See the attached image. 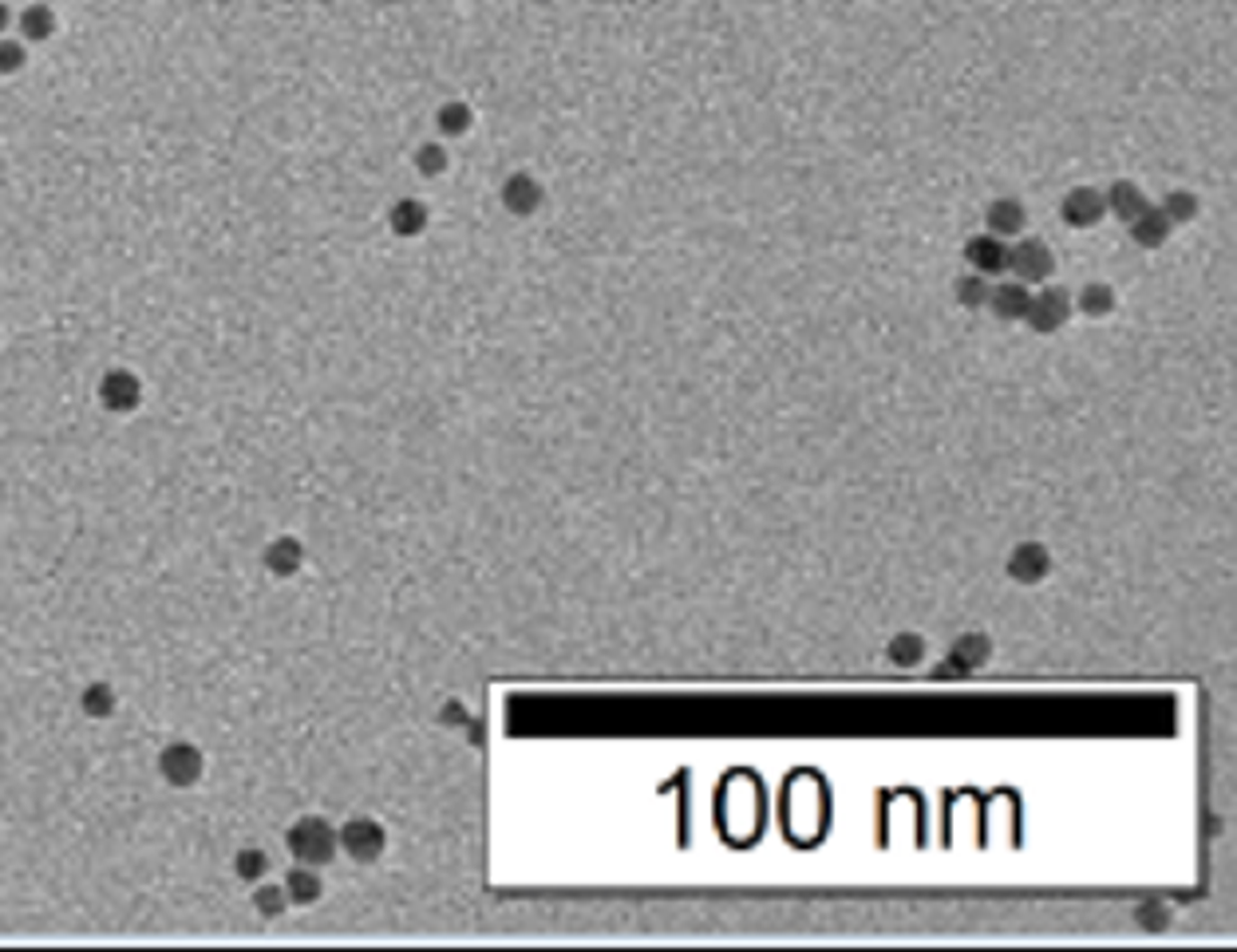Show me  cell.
<instances>
[{"instance_id":"cell-5","label":"cell","mask_w":1237,"mask_h":952,"mask_svg":"<svg viewBox=\"0 0 1237 952\" xmlns=\"http://www.w3.org/2000/svg\"><path fill=\"white\" fill-rule=\"evenodd\" d=\"M100 404L115 412V416H127L143 404V380L131 372V368H108L100 376Z\"/></svg>"},{"instance_id":"cell-26","label":"cell","mask_w":1237,"mask_h":952,"mask_svg":"<svg viewBox=\"0 0 1237 952\" xmlns=\"http://www.w3.org/2000/svg\"><path fill=\"white\" fill-rule=\"evenodd\" d=\"M1158 210H1162L1166 217H1170V221H1174V225H1178V221H1190V217H1194L1198 202H1194V194H1186V190H1174V194H1166V202H1162Z\"/></svg>"},{"instance_id":"cell-23","label":"cell","mask_w":1237,"mask_h":952,"mask_svg":"<svg viewBox=\"0 0 1237 952\" xmlns=\"http://www.w3.org/2000/svg\"><path fill=\"white\" fill-rule=\"evenodd\" d=\"M1080 309H1083L1087 317H1107V313L1115 309V293H1111V285H1103V281L1083 285V293H1080Z\"/></svg>"},{"instance_id":"cell-18","label":"cell","mask_w":1237,"mask_h":952,"mask_svg":"<svg viewBox=\"0 0 1237 952\" xmlns=\"http://www.w3.org/2000/svg\"><path fill=\"white\" fill-rule=\"evenodd\" d=\"M388 221H392V229H396L400 237H416V233H424V225H428V206L416 202V198H404V202L392 206Z\"/></svg>"},{"instance_id":"cell-3","label":"cell","mask_w":1237,"mask_h":952,"mask_svg":"<svg viewBox=\"0 0 1237 952\" xmlns=\"http://www.w3.org/2000/svg\"><path fill=\"white\" fill-rule=\"evenodd\" d=\"M337 846L344 849L352 861L372 865V861L384 853V846H388V834H384V826H380L376 818H348L337 830Z\"/></svg>"},{"instance_id":"cell-22","label":"cell","mask_w":1237,"mask_h":952,"mask_svg":"<svg viewBox=\"0 0 1237 952\" xmlns=\"http://www.w3.org/2000/svg\"><path fill=\"white\" fill-rule=\"evenodd\" d=\"M52 28H56V16L44 4H32V8L20 12V36L24 40H48Z\"/></svg>"},{"instance_id":"cell-1","label":"cell","mask_w":1237,"mask_h":952,"mask_svg":"<svg viewBox=\"0 0 1237 952\" xmlns=\"http://www.w3.org/2000/svg\"><path fill=\"white\" fill-rule=\"evenodd\" d=\"M285 846L293 853V861H301V865H329L333 857H337V830L325 822V818H317V814H305V818H297L293 826H289V834H285Z\"/></svg>"},{"instance_id":"cell-20","label":"cell","mask_w":1237,"mask_h":952,"mask_svg":"<svg viewBox=\"0 0 1237 952\" xmlns=\"http://www.w3.org/2000/svg\"><path fill=\"white\" fill-rule=\"evenodd\" d=\"M253 909L269 921H277L285 909H289V897H285V885H269L265 877L253 881Z\"/></svg>"},{"instance_id":"cell-16","label":"cell","mask_w":1237,"mask_h":952,"mask_svg":"<svg viewBox=\"0 0 1237 952\" xmlns=\"http://www.w3.org/2000/svg\"><path fill=\"white\" fill-rule=\"evenodd\" d=\"M1103 198H1107V210L1115 213L1119 221H1134L1138 213L1150 206V202H1146V194H1142V190H1138L1134 182H1115V186H1111V190H1107Z\"/></svg>"},{"instance_id":"cell-27","label":"cell","mask_w":1237,"mask_h":952,"mask_svg":"<svg viewBox=\"0 0 1237 952\" xmlns=\"http://www.w3.org/2000/svg\"><path fill=\"white\" fill-rule=\"evenodd\" d=\"M466 127H470V111H466V104H448L440 111V131H444V135H466Z\"/></svg>"},{"instance_id":"cell-25","label":"cell","mask_w":1237,"mask_h":952,"mask_svg":"<svg viewBox=\"0 0 1237 952\" xmlns=\"http://www.w3.org/2000/svg\"><path fill=\"white\" fill-rule=\"evenodd\" d=\"M921 656H925V644H921V636L898 633V640H890V660H898V664H917Z\"/></svg>"},{"instance_id":"cell-12","label":"cell","mask_w":1237,"mask_h":952,"mask_svg":"<svg viewBox=\"0 0 1237 952\" xmlns=\"http://www.w3.org/2000/svg\"><path fill=\"white\" fill-rule=\"evenodd\" d=\"M321 893H325V885H321L317 865H301V861H297V865L285 873V897H289V905H317Z\"/></svg>"},{"instance_id":"cell-11","label":"cell","mask_w":1237,"mask_h":952,"mask_svg":"<svg viewBox=\"0 0 1237 952\" xmlns=\"http://www.w3.org/2000/svg\"><path fill=\"white\" fill-rule=\"evenodd\" d=\"M1028 297H1032V289L1013 277V281H1001V285L989 289V305H985V309H993L1001 320H1024Z\"/></svg>"},{"instance_id":"cell-8","label":"cell","mask_w":1237,"mask_h":952,"mask_svg":"<svg viewBox=\"0 0 1237 952\" xmlns=\"http://www.w3.org/2000/svg\"><path fill=\"white\" fill-rule=\"evenodd\" d=\"M965 261L973 265V273L997 277V273L1009 269V245H1005V237H997V233H981V237H973V241L965 245Z\"/></svg>"},{"instance_id":"cell-19","label":"cell","mask_w":1237,"mask_h":952,"mask_svg":"<svg viewBox=\"0 0 1237 952\" xmlns=\"http://www.w3.org/2000/svg\"><path fill=\"white\" fill-rule=\"evenodd\" d=\"M989 660V640L981 633H965L961 636V644L953 648V656H949V664L957 668V672H969V668H981Z\"/></svg>"},{"instance_id":"cell-4","label":"cell","mask_w":1237,"mask_h":952,"mask_svg":"<svg viewBox=\"0 0 1237 952\" xmlns=\"http://www.w3.org/2000/svg\"><path fill=\"white\" fill-rule=\"evenodd\" d=\"M1009 269H1013L1016 281H1024V285H1040V281H1048V277H1052L1056 257H1052V249H1048L1040 237H1024V241L1009 245Z\"/></svg>"},{"instance_id":"cell-21","label":"cell","mask_w":1237,"mask_h":952,"mask_svg":"<svg viewBox=\"0 0 1237 952\" xmlns=\"http://www.w3.org/2000/svg\"><path fill=\"white\" fill-rule=\"evenodd\" d=\"M233 873L241 877V881H261V877H269V857H265V849L257 846H245L233 853Z\"/></svg>"},{"instance_id":"cell-7","label":"cell","mask_w":1237,"mask_h":952,"mask_svg":"<svg viewBox=\"0 0 1237 952\" xmlns=\"http://www.w3.org/2000/svg\"><path fill=\"white\" fill-rule=\"evenodd\" d=\"M1048 569H1052V553H1048V545H1040V541H1020L1013 553H1009V577L1020 581V585L1044 581Z\"/></svg>"},{"instance_id":"cell-6","label":"cell","mask_w":1237,"mask_h":952,"mask_svg":"<svg viewBox=\"0 0 1237 952\" xmlns=\"http://www.w3.org/2000/svg\"><path fill=\"white\" fill-rule=\"evenodd\" d=\"M1068 317H1072V301H1068L1064 289H1040V293L1028 297L1024 320H1028L1036 332H1056V328L1068 324Z\"/></svg>"},{"instance_id":"cell-28","label":"cell","mask_w":1237,"mask_h":952,"mask_svg":"<svg viewBox=\"0 0 1237 952\" xmlns=\"http://www.w3.org/2000/svg\"><path fill=\"white\" fill-rule=\"evenodd\" d=\"M416 166H420L424 174H444V170H448V151H444V147H436V143H428V147H420Z\"/></svg>"},{"instance_id":"cell-14","label":"cell","mask_w":1237,"mask_h":952,"mask_svg":"<svg viewBox=\"0 0 1237 952\" xmlns=\"http://www.w3.org/2000/svg\"><path fill=\"white\" fill-rule=\"evenodd\" d=\"M1130 225V237L1142 245V249H1158V245H1166V237H1170V229H1174V221L1166 217L1162 210H1154V206H1146V210L1138 213L1134 221H1126Z\"/></svg>"},{"instance_id":"cell-30","label":"cell","mask_w":1237,"mask_h":952,"mask_svg":"<svg viewBox=\"0 0 1237 952\" xmlns=\"http://www.w3.org/2000/svg\"><path fill=\"white\" fill-rule=\"evenodd\" d=\"M8 20H12V16H8V8L0 4V36H4V28H8Z\"/></svg>"},{"instance_id":"cell-2","label":"cell","mask_w":1237,"mask_h":952,"mask_svg":"<svg viewBox=\"0 0 1237 952\" xmlns=\"http://www.w3.org/2000/svg\"><path fill=\"white\" fill-rule=\"evenodd\" d=\"M158 775L162 783H170L174 791H190L202 775H206V755L202 747H194L190 740H174L158 751Z\"/></svg>"},{"instance_id":"cell-9","label":"cell","mask_w":1237,"mask_h":952,"mask_svg":"<svg viewBox=\"0 0 1237 952\" xmlns=\"http://www.w3.org/2000/svg\"><path fill=\"white\" fill-rule=\"evenodd\" d=\"M261 565H265L273 577H293V573L305 565V545H301L297 537L281 533V537H273V541L261 549Z\"/></svg>"},{"instance_id":"cell-10","label":"cell","mask_w":1237,"mask_h":952,"mask_svg":"<svg viewBox=\"0 0 1237 952\" xmlns=\"http://www.w3.org/2000/svg\"><path fill=\"white\" fill-rule=\"evenodd\" d=\"M1103 213H1107V198L1099 190H1091V186H1080V190H1072L1064 198V221L1076 225V229L1103 221Z\"/></svg>"},{"instance_id":"cell-29","label":"cell","mask_w":1237,"mask_h":952,"mask_svg":"<svg viewBox=\"0 0 1237 952\" xmlns=\"http://www.w3.org/2000/svg\"><path fill=\"white\" fill-rule=\"evenodd\" d=\"M20 68H24V44L0 36V72L12 76V72H20Z\"/></svg>"},{"instance_id":"cell-15","label":"cell","mask_w":1237,"mask_h":952,"mask_svg":"<svg viewBox=\"0 0 1237 952\" xmlns=\"http://www.w3.org/2000/svg\"><path fill=\"white\" fill-rule=\"evenodd\" d=\"M115 688L108 680H92V684H84V692H80V712L88 716V720H112L115 716Z\"/></svg>"},{"instance_id":"cell-24","label":"cell","mask_w":1237,"mask_h":952,"mask_svg":"<svg viewBox=\"0 0 1237 952\" xmlns=\"http://www.w3.org/2000/svg\"><path fill=\"white\" fill-rule=\"evenodd\" d=\"M989 277L985 273H973V277H961L957 281V301L965 305V309H985L989 305Z\"/></svg>"},{"instance_id":"cell-13","label":"cell","mask_w":1237,"mask_h":952,"mask_svg":"<svg viewBox=\"0 0 1237 952\" xmlns=\"http://www.w3.org/2000/svg\"><path fill=\"white\" fill-rule=\"evenodd\" d=\"M502 206L510 213H518V217H526V213H534L542 206V186L530 174H510L506 186H502Z\"/></svg>"},{"instance_id":"cell-17","label":"cell","mask_w":1237,"mask_h":952,"mask_svg":"<svg viewBox=\"0 0 1237 952\" xmlns=\"http://www.w3.org/2000/svg\"><path fill=\"white\" fill-rule=\"evenodd\" d=\"M1024 221H1028V213H1024V206L1013 202V198H1001V202L989 206V233H997V237H1013V233H1020Z\"/></svg>"}]
</instances>
